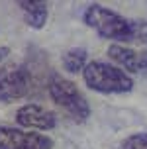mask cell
Wrapping results in <instances>:
<instances>
[{"label": "cell", "mask_w": 147, "mask_h": 149, "mask_svg": "<svg viewBox=\"0 0 147 149\" xmlns=\"http://www.w3.org/2000/svg\"><path fill=\"white\" fill-rule=\"evenodd\" d=\"M82 20L104 39L147 45V20H127L102 4H88L82 12Z\"/></svg>", "instance_id": "1"}, {"label": "cell", "mask_w": 147, "mask_h": 149, "mask_svg": "<svg viewBox=\"0 0 147 149\" xmlns=\"http://www.w3.org/2000/svg\"><path fill=\"white\" fill-rule=\"evenodd\" d=\"M82 79L88 88L102 94H124L133 88V79L124 69L104 61H90L82 71Z\"/></svg>", "instance_id": "2"}, {"label": "cell", "mask_w": 147, "mask_h": 149, "mask_svg": "<svg viewBox=\"0 0 147 149\" xmlns=\"http://www.w3.org/2000/svg\"><path fill=\"white\" fill-rule=\"evenodd\" d=\"M47 90H49V96L53 98V102L61 106L77 124H82L90 118L88 100L77 88V84L73 81H69L61 74H51L49 82H47Z\"/></svg>", "instance_id": "3"}, {"label": "cell", "mask_w": 147, "mask_h": 149, "mask_svg": "<svg viewBox=\"0 0 147 149\" xmlns=\"http://www.w3.org/2000/svg\"><path fill=\"white\" fill-rule=\"evenodd\" d=\"M31 86V73L26 65H14L0 71V102L24 98Z\"/></svg>", "instance_id": "4"}, {"label": "cell", "mask_w": 147, "mask_h": 149, "mask_svg": "<svg viewBox=\"0 0 147 149\" xmlns=\"http://www.w3.org/2000/svg\"><path fill=\"white\" fill-rule=\"evenodd\" d=\"M0 149H53V139L37 132L0 126Z\"/></svg>", "instance_id": "5"}, {"label": "cell", "mask_w": 147, "mask_h": 149, "mask_svg": "<svg viewBox=\"0 0 147 149\" xmlns=\"http://www.w3.org/2000/svg\"><path fill=\"white\" fill-rule=\"evenodd\" d=\"M16 122L22 127L47 132L57 126V116L51 110H45L39 104H24L16 110Z\"/></svg>", "instance_id": "6"}, {"label": "cell", "mask_w": 147, "mask_h": 149, "mask_svg": "<svg viewBox=\"0 0 147 149\" xmlns=\"http://www.w3.org/2000/svg\"><path fill=\"white\" fill-rule=\"evenodd\" d=\"M108 57L130 73H145L147 71V51H135L132 47L114 43L108 47Z\"/></svg>", "instance_id": "7"}, {"label": "cell", "mask_w": 147, "mask_h": 149, "mask_svg": "<svg viewBox=\"0 0 147 149\" xmlns=\"http://www.w3.org/2000/svg\"><path fill=\"white\" fill-rule=\"evenodd\" d=\"M18 6L22 8L24 18H26V24L33 30H41L47 22V4L43 0H22L18 2Z\"/></svg>", "instance_id": "8"}, {"label": "cell", "mask_w": 147, "mask_h": 149, "mask_svg": "<svg viewBox=\"0 0 147 149\" xmlns=\"http://www.w3.org/2000/svg\"><path fill=\"white\" fill-rule=\"evenodd\" d=\"M86 65V49H82V47H73L63 55V67H65V71L73 74L84 71Z\"/></svg>", "instance_id": "9"}, {"label": "cell", "mask_w": 147, "mask_h": 149, "mask_svg": "<svg viewBox=\"0 0 147 149\" xmlns=\"http://www.w3.org/2000/svg\"><path fill=\"white\" fill-rule=\"evenodd\" d=\"M122 149H147V132L133 134L122 141Z\"/></svg>", "instance_id": "10"}, {"label": "cell", "mask_w": 147, "mask_h": 149, "mask_svg": "<svg viewBox=\"0 0 147 149\" xmlns=\"http://www.w3.org/2000/svg\"><path fill=\"white\" fill-rule=\"evenodd\" d=\"M10 55V47H0V63Z\"/></svg>", "instance_id": "11"}]
</instances>
